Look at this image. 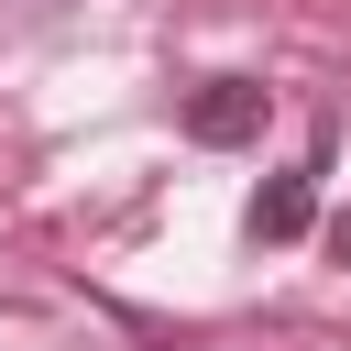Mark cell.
Returning a JSON list of instances; mask_svg holds the SVG:
<instances>
[{"instance_id":"obj_3","label":"cell","mask_w":351,"mask_h":351,"mask_svg":"<svg viewBox=\"0 0 351 351\" xmlns=\"http://www.w3.org/2000/svg\"><path fill=\"white\" fill-rule=\"evenodd\" d=\"M329 252H340V263H351V208H340V219H329Z\"/></svg>"},{"instance_id":"obj_2","label":"cell","mask_w":351,"mask_h":351,"mask_svg":"<svg viewBox=\"0 0 351 351\" xmlns=\"http://www.w3.org/2000/svg\"><path fill=\"white\" fill-rule=\"evenodd\" d=\"M318 230V186L307 176H263V197H252V241H307Z\"/></svg>"},{"instance_id":"obj_1","label":"cell","mask_w":351,"mask_h":351,"mask_svg":"<svg viewBox=\"0 0 351 351\" xmlns=\"http://www.w3.org/2000/svg\"><path fill=\"white\" fill-rule=\"evenodd\" d=\"M252 132H263V88H252V77H208V88L186 99V143L230 154V143H252Z\"/></svg>"}]
</instances>
